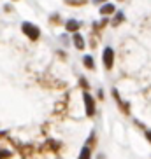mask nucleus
<instances>
[{"label":"nucleus","instance_id":"9b49d317","mask_svg":"<svg viewBox=\"0 0 151 159\" xmlns=\"http://www.w3.org/2000/svg\"><path fill=\"white\" fill-rule=\"evenodd\" d=\"M67 4L69 5H83L85 0H67Z\"/></svg>","mask_w":151,"mask_h":159},{"label":"nucleus","instance_id":"4468645a","mask_svg":"<svg viewBox=\"0 0 151 159\" xmlns=\"http://www.w3.org/2000/svg\"><path fill=\"white\" fill-rule=\"evenodd\" d=\"M100 2H105V0H95V4H100Z\"/></svg>","mask_w":151,"mask_h":159},{"label":"nucleus","instance_id":"f03ea898","mask_svg":"<svg viewBox=\"0 0 151 159\" xmlns=\"http://www.w3.org/2000/svg\"><path fill=\"white\" fill-rule=\"evenodd\" d=\"M21 30H23V33L30 39V40H37V39L41 37L39 26H35V25H32V23H23L21 25Z\"/></svg>","mask_w":151,"mask_h":159},{"label":"nucleus","instance_id":"6e6552de","mask_svg":"<svg viewBox=\"0 0 151 159\" xmlns=\"http://www.w3.org/2000/svg\"><path fill=\"white\" fill-rule=\"evenodd\" d=\"M83 63H85L86 68H95V63H93V58L91 56H85L83 58Z\"/></svg>","mask_w":151,"mask_h":159},{"label":"nucleus","instance_id":"9d476101","mask_svg":"<svg viewBox=\"0 0 151 159\" xmlns=\"http://www.w3.org/2000/svg\"><path fill=\"white\" fill-rule=\"evenodd\" d=\"M123 18H125V16H123V12H118V16H116V19H113V26H118V25L123 21Z\"/></svg>","mask_w":151,"mask_h":159},{"label":"nucleus","instance_id":"f257e3e1","mask_svg":"<svg viewBox=\"0 0 151 159\" xmlns=\"http://www.w3.org/2000/svg\"><path fill=\"white\" fill-rule=\"evenodd\" d=\"M83 100H85V110H86V116L88 117H93L95 112H97V107H95V98L91 96L88 91L83 93Z\"/></svg>","mask_w":151,"mask_h":159},{"label":"nucleus","instance_id":"20e7f679","mask_svg":"<svg viewBox=\"0 0 151 159\" xmlns=\"http://www.w3.org/2000/svg\"><path fill=\"white\" fill-rule=\"evenodd\" d=\"M65 28H67V32L76 33L77 30H79V23H77L76 19H69V21H67V25H65Z\"/></svg>","mask_w":151,"mask_h":159},{"label":"nucleus","instance_id":"f8f14e48","mask_svg":"<svg viewBox=\"0 0 151 159\" xmlns=\"http://www.w3.org/2000/svg\"><path fill=\"white\" fill-rule=\"evenodd\" d=\"M144 135H146V140L151 143V129H146V131H144Z\"/></svg>","mask_w":151,"mask_h":159},{"label":"nucleus","instance_id":"1a4fd4ad","mask_svg":"<svg viewBox=\"0 0 151 159\" xmlns=\"http://www.w3.org/2000/svg\"><path fill=\"white\" fill-rule=\"evenodd\" d=\"M11 156H12V152L7 149H0V159H9Z\"/></svg>","mask_w":151,"mask_h":159},{"label":"nucleus","instance_id":"423d86ee","mask_svg":"<svg viewBox=\"0 0 151 159\" xmlns=\"http://www.w3.org/2000/svg\"><path fill=\"white\" fill-rule=\"evenodd\" d=\"M74 44H76V47H77V49H85V39L81 37V33H77L76 32L74 33Z\"/></svg>","mask_w":151,"mask_h":159},{"label":"nucleus","instance_id":"ddd939ff","mask_svg":"<svg viewBox=\"0 0 151 159\" xmlns=\"http://www.w3.org/2000/svg\"><path fill=\"white\" fill-rule=\"evenodd\" d=\"M79 82H81V86H83V88H85V89H88V84H86V80H85V79H81Z\"/></svg>","mask_w":151,"mask_h":159},{"label":"nucleus","instance_id":"7ed1b4c3","mask_svg":"<svg viewBox=\"0 0 151 159\" xmlns=\"http://www.w3.org/2000/svg\"><path fill=\"white\" fill-rule=\"evenodd\" d=\"M102 63H104V66L107 68V70H111L114 65V51L113 47H105L104 52H102Z\"/></svg>","mask_w":151,"mask_h":159},{"label":"nucleus","instance_id":"0eeeda50","mask_svg":"<svg viewBox=\"0 0 151 159\" xmlns=\"http://www.w3.org/2000/svg\"><path fill=\"white\" fill-rule=\"evenodd\" d=\"M114 12V5L113 4H105L100 7V14L102 16H109V14H113Z\"/></svg>","mask_w":151,"mask_h":159},{"label":"nucleus","instance_id":"39448f33","mask_svg":"<svg viewBox=\"0 0 151 159\" xmlns=\"http://www.w3.org/2000/svg\"><path fill=\"white\" fill-rule=\"evenodd\" d=\"M77 159H91V147L90 145H85L79 152V157Z\"/></svg>","mask_w":151,"mask_h":159}]
</instances>
